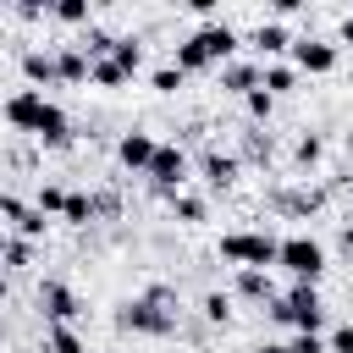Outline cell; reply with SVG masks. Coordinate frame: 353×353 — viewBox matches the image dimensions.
I'll return each instance as SVG.
<instances>
[{"mask_svg":"<svg viewBox=\"0 0 353 353\" xmlns=\"http://www.w3.org/2000/svg\"><path fill=\"white\" fill-rule=\"evenodd\" d=\"M232 50H237V33H232L226 22H204L199 33H188V39L176 44V66H182V72H204V66L232 61Z\"/></svg>","mask_w":353,"mask_h":353,"instance_id":"6da1fadb","label":"cell"},{"mask_svg":"<svg viewBox=\"0 0 353 353\" xmlns=\"http://www.w3.org/2000/svg\"><path fill=\"white\" fill-rule=\"evenodd\" d=\"M171 303H176L171 287H149L143 298L121 303L116 325H121V331H143V336H165V331H176V309H171Z\"/></svg>","mask_w":353,"mask_h":353,"instance_id":"7a4b0ae2","label":"cell"},{"mask_svg":"<svg viewBox=\"0 0 353 353\" xmlns=\"http://www.w3.org/2000/svg\"><path fill=\"white\" fill-rule=\"evenodd\" d=\"M221 259H232L237 270H265L281 259V243L270 232H226L221 237Z\"/></svg>","mask_w":353,"mask_h":353,"instance_id":"3957f363","label":"cell"},{"mask_svg":"<svg viewBox=\"0 0 353 353\" xmlns=\"http://www.w3.org/2000/svg\"><path fill=\"white\" fill-rule=\"evenodd\" d=\"M270 320H276V325H292V331H314V336H320V320H325V309H320V292H314V281H298L287 298H276V303H270Z\"/></svg>","mask_w":353,"mask_h":353,"instance_id":"277c9868","label":"cell"},{"mask_svg":"<svg viewBox=\"0 0 353 353\" xmlns=\"http://www.w3.org/2000/svg\"><path fill=\"white\" fill-rule=\"evenodd\" d=\"M276 265H287L298 281H320V270H325V248L314 243V237H281V259Z\"/></svg>","mask_w":353,"mask_h":353,"instance_id":"5b68a950","label":"cell"},{"mask_svg":"<svg viewBox=\"0 0 353 353\" xmlns=\"http://www.w3.org/2000/svg\"><path fill=\"white\" fill-rule=\"evenodd\" d=\"M143 176L171 199V193H182V182H188V154H182L176 143H160V154H154V165H149Z\"/></svg>","mask_w":353,"mask_h":353,"instance_id":"8992f818","label":"cell"},{"mask_svg":"<svg viewBox=\"0 0 353 353\" xmlns=\"http://www.w3.org/2000/svg\"><path fill=\"white\" fill-rule=\"evenodd\" d=\"M39 309L50 314V325H72L83 303H77V292H72L66 281H44V287H39Z\"/></svg>","mask_w":353,"mask_h":353,"instance_id":"52a82bcc","label":"cell"},{"mask_svg":"<svg viewBox=\"0 0 353 353\" xmlns=\"http://www.w3.org/2000/svg\"><path fill=\"white\" fill-rule=\"evenodd\" d=\"M44 105H50V99H44V88H17V94L6 99V121H11V127H22V132H33V127H39V116H44Z\"/></svg>","mask_w":353,"mask_h":353,"instance_id":"ba28073f","label":"cell"},{"mask_svg":"<svg viewBox=\"0 0 353 353\" xmlns=\"http://www.w3.org/2000/svg\"><path fill=\"white\" fill-rule=\"evenodd\" d=\"M154 154H160V143H154L149 132H121V143H116V160H121L127 171H149Z\"/></svg>","mask_w":353,"mask_h":353,"instance_id":"9c48e42d","label":"cell"},{"mask_svg":"<svg viewBox=\"0 0 353 353\" xmlns=\"http://www.w3.org/2000/svg\"><path fill=\"white\" fill-rule=\"evenodd\" d=\"M292 61H298V72H331L336 66V44H325V39H292Z\"/></svg>","mask_w":353,"mask_h":353,"instance_id":"30bf717a","label":"cell"},{"mask_svg":"<svg viewBox=\"0 0 353 353\" xmlns=\"http://www.w3.org/2000/svg\"><path fill=\"white\" fill-rule=\"evenodd\" d=\"M0 210H6V221L17 226V237H28V243H33V237H44V210H28L17 193H6V199H0Z\"/></svg>","mask_w":353,"mask_h":353,"instance_id":"8fae6325","label":"cell"},{"mask_svg":"<svg viewBox=\"0 0 353 353\" xmlns=\"http://www.w3.org/2000/svg\"><path fill=\"white\" fill-rule=\"evenodd\" d=\"M221 88L254 94V88H265V66H254V61H226V66H221Z\"/></svg>","mask_w":353,"mask_h":353,"instance_id":"7c38bea8","label":"cell"},{"mask_svg":"<svg viewBox=\"0 0 353 353\" xmlns=\"http://www.w3.org/2000/svg\"><path fill=\"white\" fill-rule=\"evenodd\" d=\"M33 138H39V143H50V149H66V143H72V121H66V110H61V105H44V116H39Z\"/></svg>","mask_w":353,"mask_h":353,"instance_id":"4fadbf2b","label":"cell"},{"mask_svg":"<svg viewBox=\"0 0 353 353\" xmlns=\"http://www.w3.org/2000/svg\"><path fill=\"white\" fill-rule=\"evenodd\" d=\"M55 61H61V83H83V77H94V55H88L83 44H66Z\"/></svg>","mask_w":353,"mask_h":353,"instance_id":"5bb4252c","label":"cell"},{"mask_svg":"<svg viewBox=\"0 0 353 353\" xmlns=\"http://www.w3.org/2000/svg\"><path fill=\"white\" fill-rule=\"evenodd\" d=\"M22 72H28L33 88H39V83H61V61L44 55V50H28V55H22Z\"/></svg>","mask_w":353,"mask_h":353,"instance_id":"9a60e30c","label":"cell"},{"mask_svg":"<svg viewBox=\"0 0 353 353\" xmlns=\"http://www.w3.org/2000/svg\"><path fill=\"white\" fill-rule=\"evenodd\" d=\"M204 182H210V188H232V182H237V154L210 149V154H204Z\"/></svg>","mask_w":353,"mask_h":353,"instance_id":"2e32d148","label":"cell"},{"mask_svg":"<svg viewBox=\"0 0 353 353\" xmlns=\"http://www.w3.org/2000/svg\"><path fill=\"white\" fill-rule=\"evenodd\" d=\"M254 50H259V55H281V50H292V39H287L281 22H259V28H254Z\"/></svg>","mask_w":353,"mask_h":353,"instance_id":"e0dca14e","label":"cell"},{"mask_svg":"<svg viewBox=\"0 0 353 353\" xmlns=\"http://www.w3.org/2000/svg\"><path fill=\"white\" fill-rule=\"evenodd\" d=\"M237 292L254 298V303H276V287H270L265 270H237Z\"/></svg>","mask_w":353,"mask_h":353,"instance_id":"ac0fdd59","label":"cell"},{"mask_svg":"<svg viewBox=\"0 0 353 353\" xmlns=\"http://www.w3.org/2000/svg\"><path fill=\"white\" fill-rule=\"evenodd\" d=\"M94 215H99V199H94V193H72V199H66V215H61V221H72V226H88Z\"/></svg>","mask_w":353,"mask_h":353,"instance_id":"d6986e66","label":"cell"},{"mask_svg":"<svg viewBox=\"0 0 353 353\" xmlns=\"http://www.w3.org/2000/svg\"><path fill=\"white\" fill-rule=\"evenodd\" d=\"M110 61H116V66H121V72L132 77V72L143 66V44H138V39H116V50H110Z\"/></svg>","mask_w":353,"mask_h":353,"instance_id":"ffe728a7","label":"cell"},{"mask_svg":"<svg viewBox=\"0 0 353 353\" xmlns=\"http://www.w3.org/2000/svg\"><path fill=\"white\" fill-rule=\"evenodd\" d=\"M292 83H298V66H281V61L265 66V94H287Z\"/></svg>","mask_w":353,"mask_h":353,"instance_id":"44dd1931","label":"cell"},{"mask_svg":"<svg viewBox=\"0 0 353 353\" xmlns=\"http://www.w3.org/2000/svg\"><path fill=\"white\" fill-rule=\"evenodd\" d=\"M171 215L193 226V221H204V199H193V193H171Z\"/></svg>","mask_w":353,"mask_h":353,"instance_id":"7402d4cb","label":"cell"},{"mask_svg":"<svg viewBox=\"0 0 353 353\" xmlns=\"http://www.w3.org/2000/svg\"><path fill=\"white\" fill-rule=\"evenodd\" d=\"M276 204L287 215H309V210H320V193H276Z\"/></svg>","mask_w":353,"mask_h":353,"instance_id":"603a6c76","label":"cell"},{"mask_svg":"<svg viewBox=\"0 0 353 353\" xmlns=\"http://www.w3.org/2000/svg\"><path fill=\"white\" fill-rule=\"evenodd\" d=\"M50 353H83V336L72 325H50Z\"/></svg>","mask_w":353,"mask_h":353,"instance_id":"cb8c5ba5","label":"cell"},{"mask_svg":"<svg viewBox=\"0 0 353 353\" xmlns=\"http://www.w3.org/2000/svg\"><path fill=\"white\" fill-rule=\"evenodd\" d=\"M6 265H11V270H28V265H33V243H28V237H11V243H6Z\"/></svg>","mask_w":353,"mask_h":353,"instance_id":"d4e9b609","label":"cell"},{"mask_svg":"<svg viewBox=\"0 0 353 353\" xmlns=\"http://www.w3.org/2000/svg\"><path fill=\"white\" fill-rule=\"evenodd\" d=\"M204 320H210V325H226V320H232V298H226V292H210V298H204Z\"/></svg>","mask_w":353,"mask_h":353,"instance_id":"484cf974","label":"cell"},{"mask_svg":"<svg viewBox=\"0 0 353 353\" xmlns=\"http://www.w3.org/2000/svg\"><path fill=\"white\" fill-rule=\"evenodd\" d=\"M50 17H61V22H88V6H83V0H55ZM88 28H94V22H88Z\"/></svg>","mask_w":353,"mask_h":353,"instance_id":"4316f807","label":"cell"},{"mask_svg":"<svg viewBox=\"0 0 353 353\" xmlns=\"http://www.w3.org/2000/svg\"><path fill=\"white\" fill-rule=\"evenodd\" d=\"M94 83H99V88H121V83H127V72H121L116 61H94Z\"/></svg>","mask_w":353,"mask_h":353,"instance_id":"83f0119b","label":"cell"},{"mask_svg":"<svg viewBox=\"0 0 353 353\" xmlns=\"http://www.w3.org/2000/svg\"><path fill=\"white\" fill-rule=\"evenodd\" d=\"M182 77H188L182 66H154V77H149V83H154L160 94H176V88H182Z\"/></svg>","mask_w":353,"mask_h":353,"instance_id":"f1b7e54d","label":"cell"},{"mask_svg":"<svg viewBox=\"0 0 353 353\" xmlns=\"http://www.w3.org/2000/svg\"><path fill=\"white\" fill-rule=\"evenodd\" d=\"M66 199H72L66 188H39V210L44 215H66Z\"/></svg>","mask_w":353,"mask_h":353,"instance_id":"f546056e","label":"cell"},{"mask_svg":"<svg viewBox=\"0 0 353 353\" xmlns=\"http://www.w3.org/2000/svg\"><path fill=\"white\" fill-rule=\"evenodd\" d=\"M292 154H298V165H314V160H320V154H325V143H320V138H314V132H303V138H298V149H292Z\"/></svg>","mask_w":353,"mask_h":353,"instance_id":"4dcf8cb0","label":"cell"},{"mask_svg":"<svg viewBox=\"0 0 353 353\" xmlns=\"http://www.w3.org/2000/svg\"><path fill=\"white\" fill-rule=\"evenodd\" d=\"M287 347H292V353H325V347H331V342H320V336H314V331H298V336H292V342H287Z\"/></svg>","mask_w":353,"mask_h":353,"instance_id":"1f68e13d","label":"cell"},{"mask_svg":"<svg viewBox=\"0 0 353 353\" xmlns=\"http://www.w3.org/2000/svg\"><path fill=\"white\" fill-rule=\"evenodd\" d=\"M270 99H276V94L254 88V94H248V116H259V121H265V116H270Z\"/></svg>","mask_w":353,"mask_h":353,"instance_id":"d6a6232c","label":"cell"},{"mask_svg":"<svg viewBox=\"0 0 353 353\" xmlns=\"http://www.w3.org/2000/svg\"><path fill=\"white\" fill-rule=\"evenodd\" d=\"M331 353H353V325H336L331 331Z\"/></svg>","mask_w":353,"mask_h":353,"instance_id":"836d02e7","label":"cell"},{"mask_svg":"<svg viewBox=\"0 0 353 353\" xmlns=\"http://www.w3.org/2000/svg\"><path fill=\"white\" fill-rule=\"evenodd\" d=\"M259 353H292V347H287V342H265Z\"/></svg>","mask_w":353,"mask_h":353,"instance_id":"e575fe53","label":"cell"},{"mask_svg":"<svg viewBox=\"0 0 353 353\" xmlns=\"http://www.w3.org/2000/svg\"><path fill=\"white\" fill-rule=\"evenodd\" d=\"M342 44H347V50H353V17H347V22H342Z\"/></svg>","mask_w":353,"mask_h":353,"instance_id":"d590c367","label":"cell"}]
</instances>
